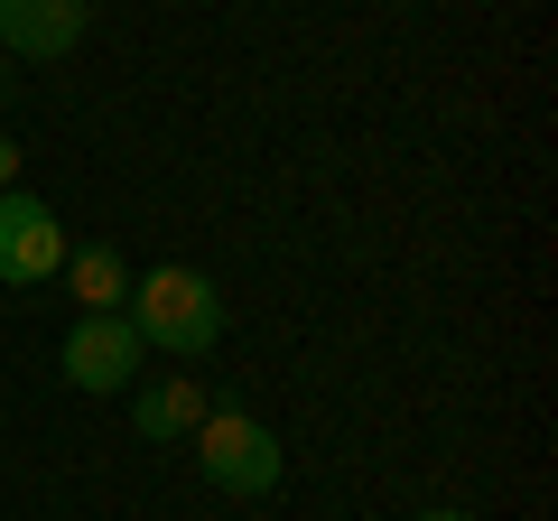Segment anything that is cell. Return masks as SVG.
<instances>
[{
	"mask_svg": "<svg viewBox=\"0 0 558 521\" xmlns=\"http://www.w3.org/2000/svg\"><path fill=\"white\" fill-rule=\"evenodd\" d=\"M131 336L149 344V354H178V363H196V354H215V336H223V289L205 280V270H186V260H159L149 280H131Z\"/></svg>",
	"mask_w": 558,
	"mask_h": 521,
	"instance_id": "cell-1",
	"label": "cell"
},
{
	"mask_svg": "<svg viewBox=\"0 0 558 521\" xmlns=\"http://www.w3.org/2000/svg\"><path fill=\"white\" fill-rule=\"evenodd\" d=\"M196 465L205 484H223V494H279V438L252 420V410H205L196 420Z\"/></svg>",
	"mask_w": 558,
	"mask_h": 521,
	"instance_id": "cell-2",
	"label": "cell"
},
{
	"mask_svg": "<svg viewBox=\"0 0 558 521\" xmlns=\"http://www.w3.org/2000/svg\"><path fill=\"white\" fill-rule=\"evenodd\" d=\"M65 252H75V242H65L57 205L10 186V196H0V280H10V289H47L65 270Z\"/></svg>",
	"mask_w": 558,
	"mask_h": 521,
	"instance_id": "cell-3",
	"label": "cell"
},
{
	"mask_svg": "<svg viewBox=\"0 0 558 521\" xmlns=\"http://www.w3.org/2000/svg\"><path fill=\"white\" fill-rule=\"evenodd\" d=\"M140 354H149V344L131 336V317H75V336H65V381H75V391H131Z\"/></svg>",
	"mask_w": 558,
	"mask_h": 521,
	"instance_id": "cell-4",
	"label": "cell"
},
{
	"mask_svg": "<svg viewBox=\"0 0 558 521\" xmlns=\"http://www.w3.org/2000/svg\"><path fill=\"white\" fill-rule=\"evenodd\" d=\"M94 28V0H0V47L10 57H65Z\"/></svg>",
	"mask_w": 558,
	"mask_h": 521,
	"instance_id": "cell-5",
	"label": "cell"
},
{
	"mask_svg": "<svg viewBox=\"0 0 558 521\" xmlns=\"http://www.w3.org/2000/svg\"><path fill=\"white\" fill-rule=\"evenodd\" d=\"M205 381H186V373H168V381H149V391H131V420H140V438H159V447H178V438H196V420H205Z\"/></svg>",
	"mask_w": 558,
	"mask_h": 521,
	"instance_id": "cell-6",
	"label": "cell"
},
{
	"mask_svg": "<svg viewBox=\"0 0 558 521\" xmlns=\"http://www.w3.org/2000/svg\"><path fill=\"white\" fill-rule=\"evenodd\" d=\"M65 289L84 299V317H121V307H131V270H121L112 242H84V252H65Z\"/></svg>",
	"mask_w": 558,
	"mask_h": 521,
	"instance_id": "cell-7",
	"label": "cell"
},
{
	"mask_svg": "<svg viewBox=\"0 0 558 521\" xmlns=\"http://www.w3.org/2000/svg\"><path fill=\"white\" fill-rule=\"evenodd\" d=\"M10 186H20V141L0 131V196H10Z\"/></svg>",
	"mask_w": 558,
	"mask_h": 521,
	"instance_id": "cell-8",
	"label": "cell"
},
{
	"mask_svg": "<svg viewBox=\"0 0 558 521\" xmlns=\"http://www.w3.org/2000/svg\"><path fill=\"white\" fill-rule=\"evenodd\" d=\"M418 521H465V512H418Z\"/></svg>",
	"mask_w": 558,
	"mask_h": 521,
	"instance_id": "cell-9",
	"label": "cell"
},
{
	"mask_svg": "<svg viewBox=\"0 0 558 521\" xmlns=\"http://www.w3.org/2000/svg\"><path fill=\"white\" fill-rule=\"evenodd\" d=\"M0 94H10V75H0Z\"/></svg>",
	"mask_w": 558,
	"mask_h": 521,
	"instance_id": "cell-10",
	"label": "cell"
}]
</instances>
